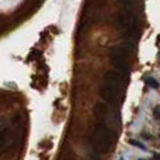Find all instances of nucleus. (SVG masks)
<instances>
[{
    "label": "nucleus",
    "instance_id": "nucleus-12",
    "mask_svg": "<svg viewBox=\"0 0 160 160\" xmlns=\"http://www.w3.org/2000/svg\"><path fill=\"white\" fill-rule=\"evenodd\" d=\"M138 160H146V159H138Z\"/></svg>",
    "mask_w": 160,
    "mask_h": 160
},
{
    "label": "nucleus",
    "instance_id": "nucleus-5",
    "mask_svg": "<svg viewBox=\"0 0 160 160\" xmlns=\"http://www.w3.org/2000/svg\"><path fill=\"white\" fill-rule=\"evenodd\" d=\"M94 112H95L96 114H99V116H104V114H106V112H107V108H106L105 105L98 104L95 106V108H94Z\"/></svg>",
    "mask_w": 160,
    "mask_h": 160
},
{
    "label": "nucleus",
    "instance_id": "nucleus-9",
    "mask_svg": "<svg viewBox=\"0 0 160 160\" xmlns=\"http://www.w3.org/2000/svg\"><path fill=\"white\" fill-rule=\"evenodd\" d=\"M130 143L132 144V146H135V147H138V148H141V149H146V147H144L142 143H140L138 141L136 140H130Z\"/></svg>",
    "mask_w": 160,
    "mask_h": 160
},
{
    "label": "nucleus",
    "instance_id": "nucleus-1",
    "mask_svg": "<svg viewBox=\"0 0 160 160\" xmlns=\"http://www.w3.org/2000/svg\"><path fill=\"white\" fill-rule=\"evenodd\" d=\"M120 87H122V76L119 72L110 70L105 73L104 81L100 88V94L105 101L114 102L118 98Z\"/></svg>",
    "mask_w": 160,
    "mask_h": 160
},
{
    "label": "nucleus",
    "instance_id": "nucleus-14",
    "mask_svg": "<svg viewBox=\"0 0 160 160\" xmlns=\"http://www.w3.org/2000/svg\"><path fill=\"white\" fill-rule=\"evenodd\" d=\"M159 56H160V54H159Z\"/></svg>",
    "mask_w": 160,
    "mask_h": 160
},
{
    "label": "nucleus",
    "instance_id": "nucleus-8",
    "mask_svg": "<svg viewBox=\"0 0 160 160\" xmlns=\"http://www.w3.org/2000/svg\"><path fill=\"white\" fill-rule=\"evenodd\" d=\"M153 116H154L155 119H160V105L154 107V110H153Z\"/></svg>",
    "mask_w": 160,
    "mask_h": 160
},
{
    "label": "nucleus",
    "instance_id": "nucleus-4",
    "mask_svg": "<svg viewBox=\"0 0 160 160\" xmlns=\"http://www.w3.org/2000/svg\"><path fill=\"white\" fill-rule=\"evenodd\" d=\"M110 58L120 76H127L129 72V65L124 58V51L119 47H112L110 49Z\"/></svg>",
    "mask_w": 160,
    "mask_h": 160
},
{
    "label": "nucleus",
    "instance_id": "nucleus-10",
    "mask_svg": "<svg viewBox=\"0 0 160 160\" xmlns=\"http://www.w3.org/2000/svg\"><path fill=\"white\" fill-rule=\"evenodd\" d=\"M152 160H160V153H155V154L153 155Z\"/></svg>",
    "mask_w": 160,
    "mask_h": 160
},
{
    "label": "nucleus",
    "instance_id": "nucleus-11",
    "mask_svg": "<svg viewBox=\"0 0 160 160\" xmlns=\"http://www.w3.org/2000/svg\"><path fill=\"white\" fill-rule=\"evenodd\" d=\"M119 160H125V159H124V158H123V157H120V158H119Z\"/></svg>",
    "mask_w": 160,
    "mask_h": 160
},
{
    "label": "nucleus",
    "instance_id": "nucleus-6",
    "mask_svg": "<svg viewBox=\"0 0 160 160\" xmlns=\"http://www.w3.org/2000/svg\"><path fill=\"white\" fill-rule=\"evenodd\" d=\"M146 83H147L149 87H152V88H158V87H159V82L157 80H154L153 77H147V78H146Z\"/></svg>",
    "mask_w": 160,
    "mask_h": 160
},
{
    "label": "nucleus",
    "instance_id": "nucleus-2",
    "mask_svg": "<svg viewBox=\"0 0 160 160\" xmlns=\"http://www.w3.org/2000/svg\"><path fill=\"white\" fill-rule=\"evenodd\" d=\"M93 142L96 151L107 153L112 148V134L105 124H99L93 134Z\"/></svg>",
    "mask_w": 160,
    "mask_h": 160
},
{
    "label": "nucleus",
    "instance_id": "nucleus-3",
    "mask_svg": "<svg viewBox=\"0 0 160 160\" xmlns=\"http://www.w3.org/2000/svg\"><path fill=\"white\" fill-rule=\"evenodd\" d=\"M118 23L120 25V29H123L127 35H129V36L136 35L137 18L131 11L123 10L119 13V17H118Z\"/></svg>",
    "mask_w": 160,
    "mask_h": 160
},
{
    "label": "nucleus",
    "instance_id": "nucleus-7",
    "mask_svg": "<svg viewBox=\"0 0 160 160\" xmlns=\"http://www.w3.org/2000/svg\"><path fill=\"white\" fill-rule=\"evenodd\" d=\"M6 137H8V130L6 129L0 130V146L4 144V142L6 141Z\"/></svg>",
    "mask_w": 160,
    "mask_h": 160
},
{
    "label": "nucleus",
    "instance_id": "nucleus-13",
    "mask_svg": "<svg viewBox=\"0 0 160 160\" xmlns=\"http://www.w3.org/2000/svg\"><path fill=\"white\" fill-rule=\"evenodd\" d=\"M159 137H160V132H159Z\"/></svg>",
    "mask_w": 160,
    "mask_h": 160
}]
</instances>
